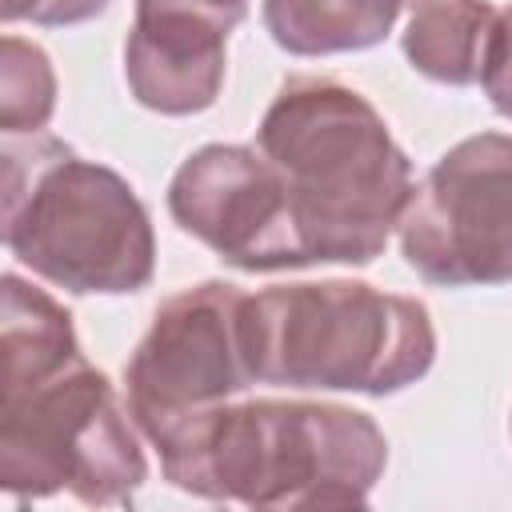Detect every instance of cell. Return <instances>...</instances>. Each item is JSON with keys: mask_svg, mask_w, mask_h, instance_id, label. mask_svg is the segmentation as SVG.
I'll return each instance as SVG.
<instances>
[{"mask_svg": "<svg viewBox=\"0 0 512 512\" xmlns=\"http://www.w3.org/2000/svg\"><path fill=\"white\" fill-rule=\"evenodd\" d=\"M404 264L436 288L512 280V136L476 132L452 144L412 188L396 224Z\"/></svg>", "mask_w": 512, "mask_h": 512, "instance_id": "cell-6", "label": "cell"}, {"mask_svg": "<svg viewBox=\"0 0 512 512\" xmlns=\"http://www.w3.org/2000/svg\"><path fill=\"white\" fill-rule=\"evenodd\" d=\"M256 148L280 172L308 264H372L412 196V160L368 96L332 76H288Z\"/></svg>", "mask_w": 512, "mask_h": 512, "instance_id": "cell-2", "label": "cell"}, {"mask_svg": "<svg viewBox=\"0 0 512 512\" xmlns=\"http://www.w3.org/2000/svg\"><path fill=\"white\" fill-rule=\"evenodd\" d=\"M404 4H412V8H416V4H424V0H404Z\"/></svg>", "mask_w": 512, "mask_h": 512, "instance_id": "cell-17", "label": "cell"}, {"mask_svg": "<svg viewBox=\"0 0 512 512\" xmlns=\"http://www.w3.org/2000/svg\"><path fill=\"white\" fill-rule=\"evenodd\" d=\"M480 88H484L488 104L504 120H512V4L500 8V16H496V32H492V44H488Z\"/></svg>", "mask_w": 512, "mask_h": 512, "instance_id": "cell-14", "label": "cell"}, {"mask_svg": "<svg viewBox=\"0 0 512 512\" xmlns=\"http://www.w3.org/2000/svg\"><path fill=\"white\" fill-rule=\"evenodd\" d=\"M140 8H164V12H184L196 20H208L224 32L240 28V20L248 16V0H136Z\"/></svg>", "mask_w": 512, "mask_h": 512, "instance_id": "cell-16", "label": "cell"}, {"mask_svg": "<svg viewBox=\"0 0 512 512\" xmlns=\"http://www.w3.org/2000/svg\"><path fill=\"white\" fill-rule=\"evenodd\" d=\"M248 360L256 384L396 396L436 364L424 300L368 280H300L248 292Z\"/></svg>", "mask_w": 512, "mask_h": 512, "instance_id": "cell-4", "label": "cell"}, {"mask_svg": "<svg viewBox=\"0 0 512 512\" xmlns=\"http://www.w3.org/2000/svg\"><path fill=\"white\" fill-rule=\"evenodd\" d=\"M404 0H264L268 36L292 56H340L384 44Z\"/></svg>", "mask_w": 512, "mask_h": 512, "instance_id": "cell-11", "label": "cell"}, {"mask_svg": "<svg viewBox=\"0 0 512 512\" xmlns=\"http://www.w3.org/2000/svg\"><path fill=\"white\" fill-rule=\"evenodd\" d=\"M56 112V72L40 44L8 32L0 40V132H40Z\"/></svg>", "mask_w": 512, "mask_h": 512, "instance_id": "cell-13", "label": "cell"}, {"mask_svg": "<svg viewBox=\"0 0 512 512\" xmlns=\"http://www.w3.org/2000/svg\"><path fill=\"white\" fill-rule=\"evenodd\" d=\"M128 400L80 352L64 368L0 388V488L16 500L68 492L88 508H124L148 480Z\"/></svg>", "mask_w": 512, "mask_h": 512, "instance_id": "cell-5", "label": "cell"}, {"mask_svg": "<svg viewBox=\"0 0 512 512\" xmlns=\"http://www.w3.org/2000/svg\"><path fill=\"white\" fill-rule=\"evenodd\" d=\"M0 288V388L32 384L80 356L72 312L56 296H48L16 272H4Z\"/></svg>", "mask_w": 512, "mask_h": 512, "instance_id": "cell-12", "label": "cell"}, {"mask_svg": "<svg viewBox=\"0 0 512 512\" xmlns=\"http://www.w3.org/2000/svg\"><path fill=\"white\" fill-rule=\"evenodd\" d=\"M244 312L248 292L228 280L188 284L156 308L124 364V400L148 444L256 384Z\"/></svg>", "mask_w": 512, "mask_h": 512, "instance_id": "cell-7", "label": "cell"}, {"mask_svg": "<svg viewBox=\"0 0 512 512\" xmlns=\"http://www.w3.org/2000/svg\"><path fill=\"white\" fill-rule=\"evenodd\" d=\"M228 72V32L160 8H136L124 40V80L140 108L196 116L216 104Z\"/></svg>", "mask_w": 512, "mask_h": 512, "instance_id": "cell-9", "label": "cell"}, {"mask_svg": "<svg viewBox=\"0 0 512 512\" xmlns=\"http://www.w3.org/2000/svg\"><path fill=\"white\" fill-rule=\"evenodd\" d=\"M500 8L492 0H424L412 8L400 48L408 64L448 88L480 84Z\"/></svg>", "mask_w": 512, "mask_h": 512, "instance_id": "cell-10", "label": "cell"}, {"mask_svg": "<svg viewBox=\"0 0 512 512\" xmlns=\"http://www.w3.org/2000/svg\"><path fill=\"white\" fill-rule=\"evenodd\" d=\"M112 0H0L4 24H40V28H68V24H84L100 12H108Z\"/></svg>", "mask_w": 512, "mask_h": 512, "instance_id": "cell-15", "label": "cell"}, {"mask_svg": "<svg viewBox=\"0 0 512 512\" xmlns=\"http://www.w3.org/2000/svg\"><path fill=\"white\" fill-rule=\"evenodd\" d=\"M168 216L240 272L308 268L280 172L256 144H204L168 180Z\"/></svg>", "mask_w": 512, "mask_h": 512, "instance_id": "cell-8", "label": "cell"}, {"mask_svg": "<svg viewBox=\"0 0 512 512\" xmlns=\"http://www.w3.org/2000/svg\"><path fill=\"white\" fill-rule=\"evenodd\" d=\"M152 448L172 488L244 508L368 504L388 468L380 424L332 400H224Z\"/></svg>", "mask_w": 512, "mask_h": 512, "instance_id": "cell-1", "label": "cell"}, {"mask_svg": "<svg viewBox=\"0 0 512 512\" xmlns=\"http://www.w3.org/2000/svg\"><path fill=\"white\" fill-rule=\"evenodd\" d=\"M4 248L72 296H128L152 284L156 232L136 188L72 144L4 136Z\"/></svg>", "mask_w": 512, "mask_h": 512, "instance_id": "cell-3", "label": "cell"}]
</instances>
